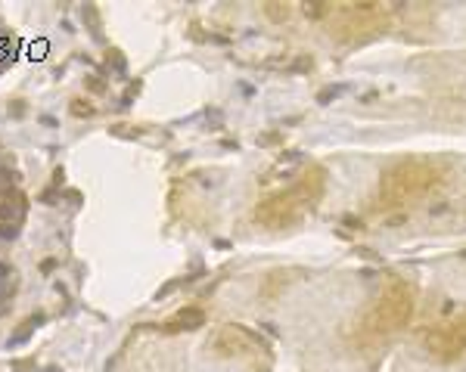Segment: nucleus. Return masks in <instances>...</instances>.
Here are the masks:
<instances>
[{
  "label": "nucleus",
  "mask_w": 466,
  "mask_h": 372,
  "mask_svg": "<svg viewBox=\"0 0 466 372\" xmlns=\"http://www.w3.org/2000/svg\"><path fill=\"white\" fill-rule=\"evenodd\" d=\"M25 109H28V106H25V100H12L10 102V115H12V118H22Z\"/></svg>",
  "instance_id": "a211bd4d"
},
{
  "label": "nucleus",
  "mask_w": 466,
  "mask_h": 372,
  "mask_svg": "<svg viewBox=\"0 0 466 372\" xmlns=\"http://www.w3.org/2000/svg\"><path fill=\"white\" fill-rule=\"evenodd\" d=\"M327 12H333L330 3H305V16H311V19H323Z\"/></svg>",
  "instance_id": "4468645a"
},
{
  "label": "nucleus",
  "mask_w": 466,
  "mask_h": 372,
  "mask_svg": "<svg viewBox=\"0 0 466 372\" xmlns=\"http://www.w3.org/2000/svg\"><path fill=\"white\" fill-rule=\"evenodd\" d=\"M69 112H72V118H93V115H97V106H93L91 100H84V96H72V100H69Z\"/></svg>",
  "instance_id": "9d476101"
},
{
  "label": "nucleus",
  "mask_w": 466,
  "mask_h": 372,
  "mask_svg": "<svg viewBox=\"0 0 466 372\" xmlns=\"http://www.w3.org/2000/svg\"><path fill=\"white\" fill-rule=\"evenodd\" d=\"M386 22H388V12L379 3H348L333 10V28L342 41L370 37L386 28Z\"/></svg>",
  "instance_id": "7ed1b4c3"
},
{
  "label": "nucleus",
  "mask_w": 466,
  "mask_h": 372,
  "mask_svg": "<svg viewBox=\"0 0 466 372\" xmlns=\"http://www.w3.org/2000/svg\"><path fill=\"white\" fill-rule=\"evenodd\" d=\"M47 41H37V44H31L28 47V53H31V59H41V56H47Z\"/></svg>",
  "instance_id": "f3484780"
},
{
  "label": "nucleus",
  "mask_w": 466,
  "mask_h": 372,
  "mask_svg": "<svg viewBox=\"0 0 466 372\" xmlns=\"http://www.w3.org/2000/svg\"><path fill=\"white\" fill-rule=\"evenodd\" d=\"M84 87H87L91 93H106V91H109V87H106V81H100V78H87Z\"/></svg>",
  "instance_id": "dca6fc26"
},
{
  "label": "nucleus",
  "mask_w": 466,
  "mask_h": 372,
  "mask_svg": "<svg viewBox=\"0 0 466 372\" xmlns=\"http://www.w3.org/2000/svg\"><path fill=\"white\" fill-rule=\"evenodd\" d=\"M19 227H0V239H16Z\"/></svg>",
  "instance_id": "6ab92c4d"
},
{
  "label": "nucleus",
  "mask_w": 466,
  "mask_h": 372,
  "mask_svg": "<svg viewBox=\"0 0 466 372\" xmlns=\"http://www.w3.org/2000/svg\"><path fill=\"white\" fill-rule=\"evenodd\" d=\"M442 180V168H436L432 162H398L382 174L379 183V196L382 205L388 208H401V205H411L417 198H423L429 189H436Z\"/></svg>",
  "instance_id": "f257e3e1"
},
{
  "label": "nucleus",
  "mask_w": 466,
  "mask_h": 372,
  "mask_svg": "<svg viewBox=\"0 0 466 372\" xmlns=\"http://www.w3.org/2000/svg\"><path fill=\"white\" fill-rule=\"evenodd\" d=\"M0 277H10V264H3V261H0Z\"/></svg>",
  "instance_id": "412c9836"
},
{
  "label": "nucleus",
  "mask_w": 466,
  "mask_h": 372,
  "mask_svg": "<svg viewBox=\"0 0 466 372\" xmlns=\"http://www.w3.org/2000/svg\"><path fill=\"white\" fill-rule=\"evenodd\" d=\"M25 208H28V202L22 192H6L0 198V227H22Z\"/></svg>",
  "instance_id": "0eeeda50"
},
{
  "label": "nucleus",
  "mask_w": 466,
  "mask_h": 372,
  "mask_svg": "<svg viewBox=\"0 0 466 372\" xmlns=\"http://www.w3.org/2000/svg\"><path fill=\"white\" fill-rule=\"evenodd\" d=\"M255 344H258V338H255L252 332H246L242 326H224V329L215 335L212 348L218 351L221 357H242V354H249Z\"/></svg>",
  "instance_id": "423d86ee"
},
{
  "label": "nucleus",
  "mask_w": 466,
  "mask_h": 372,
  "mask_svg": "<svg viewBox=\"0 0 466 372\" xmlns=\"http://www.w3.org/2000/svg\"><path fill=\"white\" fill-rule=\"evenodd\" d=\"M44 319H47V313H44V310H37V313H31V317H25L22 323H19L16 329H12L10 344H22V342H28V338L35 335L37 326H44Z\"/></svg>",
  "instance_id": "1a4fd4ad"
},
{
  "label": "nucleus",
  "mask_w": 466,
  "mask_h": 372,
  "mask_svg": "<svg viewBox=\"0 0 466 372\" xmlns=\"http://www.w3.org/2000/svg\"><path fill=\"white\" fill-rule=\"evenodd\" d=\"M106 62H112V68H116V72H125V68H127L125 53H121V50H106Z\"/></svg>",
  "instance_id": "2eb2a0df"
},
{
  "label": "nucleus",
  "mask_w": 466,
  "mask_h": 372,
  "mask_svg": "<svg viewBox=\"0 0 466 372\" xmlns=\"http://www.w3.org/2000/svg\"><path fill=\"white\" fill-rule=\"evenodd\" d=\"M6 307H10V298H3V295H0V313H6Z\"/></svg>",
  "instance_id": "aec40b11"
},
{
  "label": "nucleus",
  "mask_w": 466,
  "mask_h": 372,
  "mask_svg": "<svg viewBox=\"0 0 466 372\" xmlns=\"http://www.w3.org/2000/svg\"><path fill=\"white\" fill-rule=\"evenodd\" d=\"M267 10V19H274V22H286L289 19V3H265Z\"/></svg>",
  "instance_id": "f8f14e48"
},
{
  "label": "nucleus",
  "mask_w": 466,
  "mask_h": 372,
  "mask_svg": "<svg viewBox=\"0 0 466 372\" xmlns=\"http://www.w3.org/2000/svg\"><path fill=\"white\" fill-rule=\"evenodd\" d=\"M84 22L91 25V31L97 35V41H103V31H100V12H97V6H84Z\"/></svg>",
  "instance_id": "ddd939ff"
},
{
  "label": "nucleus",
  "mask_w": 466,
  "mask_h": 372,
  "mask_svg": "<svg viewBox=\"0 0 466 372\" xmlns=\"http://www.w3.org/2000/svg\"><path fill=\"white\" fill-rule=\"evenodd\" d=\"M305 205H308V198L302 196L298 186H292V189L277 192V196H267L265 202L255 205V221L267 230H286L298 221Z\"/></svg>",
  "instance_id": "20e7f679"
},
{
  "label": "nucleus",
  "mask_w": 466,
  "mask_h": 372,
  "mask_svg": "<svg viewBox=\"0 0 466 372\" xmlns=\"http://www.w3.org/2000/svg\"><path fill=\"white\" fill-rule=\"evenodd\" d=\"M206 326V310L202 307H183L177 310V317L171 323H162L159 332H193V329H202Z\"/></svg>",
  "instance_id": "6e6552de"
},
{
  "label": "nucleus",
  "mask_w": 466,
  "mask_h": 372,
  "mask_svg": "<svg viewBox=\"0 0 466 372\" xmlns=\"http://www.w3.org/2000/svg\"><path fill=\"white\" fill-rule=\"evenodd\" d=\"M112 137H125V140H137L140 133H143V127L140 124H127V121H121V124H112L109 127Z\"/></svg>",
  "instance_id": "9b49d317"
},
{
  "label": "nucleus",
  "mask_w": 466,
  "mask_h": 372,
  "mask_svg": "<svg viewBox=\"0 0 466 372\" xmlns=\"http://www.w3.org/2000/svg\"><path fill=\"white\" fill-rule=\"evenodd\" d=\"M411 317H413V288L401 279H392L376 295L373 307L367 313V329L376 332V335H388V332L404 329L411 323Z\"/></svg>",
  "instance_id": "f03ea898"
},
{
  "label": "nucleus",
  "mask_w": 466,
  "mask_h": 372,
  "mask_svg": "<svg viewBox=\"0 0 466 372\" xmlns=\"http://www.w3.org/2000/svg\"><path fill=\"white\" fill-rule=\"evenodd\" d=\"M426 351L438 360H457L460 354H466V313L451 319L442 329H432L426 335Z\"/></svg>",
  "instance_id": "39448f33"
}]
</instances>
